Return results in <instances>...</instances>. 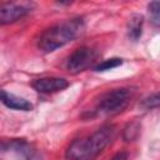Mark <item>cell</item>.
<instances>
[{
	"instance_id": "6da1fadb",
	"label": "cell",
	"mask_w": 160,
	"mask_h": 160,
	"mask_svg": "<svg viewBox=\"0 0 160 160\" xmlns=\"http://www.w3.org/2000/svg\"><path fill=\"white\" fill-rule=\"evenodd\" d=\"M84 30V21L80 18L56 24L42 32L39 39V48L44 52H52L59 48L76 39Z\"/></svg>"
},
{
	"instance_id": "7a4b0ae2",
	"label": "cell",
	"mask_w": 160,
	"mask_h": 160,
	"mask_svg": "<svg viewBox=\"0 0 160 160\" xmlns=\"http://www.w3.org/2000/svg\"><path fill=\"white\" fill-rule=\"evenodd\" d=\"M131 94L128 89L125 88L114 89L100 98L96 105V111L104 115H115L122 111L128 106Z\"/></svg>"
},
{
	"instance_id": "3957f363",
	"label": "cell",
	"mask_w": 160,
	"mask_h": 160,
	"mask_svg": "<svg viewBox=\"0 0 160 160\" xmlns=\"http://www.w3.org/2000/svg\"><path fill=\"white\" fill-rule=\"evenodd\" d=\"M115 132V128L112 125H106L98 129L94 134L85 138V160H94L111 141Z\"/></svg>"
},
{
	"instance_id": "277c9868",
	"label": "cell",
	"mask_w": 160,
	"mask_h": 160,
	"mask_svg": "<svg viewBox=\"0 0 160 160\" xmlns=\"http://www.w3.org/2000/svg\"><path fill=\"white\" fill-rule=\"evenodd\" d=\"M96 52L88 46H81L76 49L66 60V69L71 74H79L86 70L95 60Z\"/></svg>"
},
{
	"instance_id": "5b68a950",
	"label": "cell",
	"mask_w": 160,
	"mask_h": 160,
	"mask_svg": "<svg viewBox=\"0 0 160 160\" xmlns=\"http://www.w3.org/2000/svg\"><path fill=\"white\" fill-rule=\"evenodd\" d=\"M32 2H2L0 6V22L11 24L24 18L32 10Z\"/></svg>"
},
{
	"instance_id": "8992f818",
	"label": "cell",
	"mask_w": 160,
	"mask_h": 160,
	"mask_svg": "<svg viewBox=\"0 0 160 160\" xmlns=\"http://www.w3.org/2000/svg\"><path fill=\"white\" fill-rule=\"evenodd\" d=\"M2 150L14 151L19 160H42L41 154L24 139L10 140L8 142V146L2 144Z\"/></svg>"
},
{
	"instance_id": "52a82bcc",
	"label": "cell",
	"mask_w": 160,
	"mask_h": 160,
	"mask_svg": "<svg viewBox=\"0 0 160 160\" xmlns=\"http://www.w3.org/2000/svg\"><path fill=\"white\" fill-rule=\"evenodd\" d=\"M32 88L41 94H52V92H59L65 90L69 86V82L64 78H54V76H48V78H39L32 81Z\"/></svg>"
},
{
	"instance_id": "ba28073f",
	"label": "cell",
	"mask_w": 160,
	"mask_h": 160,
	"mask_svg": "<svg viewBox=\"0 0 160 160\" xmlns=\"http://www.w3.org/2000/svg\"><path fill=\"white\" fill-rule=\"evenodd\" d=\"M1 101L5 106L14 110H21V111H30L32 110V104L24 98H20L18 95H14L11 92H8L5 90H1Z\"/></svg>"
},
{
	"instance_id": "9c48e42d",
	"label": "cell",
	"mask_w": 160,
	"mask_h": 160,
	"mask_svg": "<svg viewBox=\"0 0 160 160\" xmlns=\"http://www.w3.org/2000/svg\"><path fill=\"white\" fill-rule=\"evenodd\" d=\"M144 16L140 14H132L128 20V36L131 41H138L142 34Z\"/></svg>"
},
{
	"instance_id": "30bf717a",
	"label": "cell",
	"mask_w": 160,
	"mask_h": 160,
	"mask_svg": "<svg viewBox=\"0 0 160 160\" xmlns=\"http://www.w3.org/2000/svg\"><path fill=\"white\" fill-rule=\"evenodd\" d=\"M65 158L68 160H85V140L76 139L74 140L65 151Z\"/></svg>"
},
{
	"instance_id": "8fae6325",
	"label": "cell",
	"mask_w": 160,
	"mask_h": 160,
	"mask_svg": "<svg viewBox=\"0 0 160 160\" xmlns=\"http://www.w3.org/2000/svg\"><path fill=\"white\" fill-rule=\"evenodd\" d=\"M140 129H141V124L138 120H134V121L129 122L122 130V139L125 141L136 140L140 135Z\"/></svg>"
},
{
	"instance_id": "7c38bea8",
	"label": "cell",
	"mask_w": 160,
	"mask_h": 160,
	"mask_svg": "<svg viewBox=\"0 0 160 160\" xmlns=\"http://www.w3.org/2000/svg\"><path fill=\"white\" fill-rule=\"evenodd\" d=\"M140 106L144 110H152V109L160 108V91L154 92V94L146 96L145 99H142V101L140 102Z\"/></svg>"
},
{
	"instance_id": "4fadbf2b",
	"label": "cell",
	"mask_w": 160,
	"mask_h": 160,
	"mask_svg": "<svg viewBox=\"0 0 160 160\" xmlns=\"http://www.w3.org/2000/svg\"><path fill=\"white\" fill-rule=\"evenodd\" d=\"M122 64V60L120 58H111V59H108V60H104L102 62L98 64L94 70L95 71H106V70H111V69H115L118 66H120Z\"/></svg>"
},
{
	"instance_id": "5bb4252c",
	"label": "cell",
	"mask_w": 160,
	"mask_h": 160,
	"mask_svg": "<svg viewBox=\"0 0 160 160\" xmlns=\"http://www.w3.org/2000/svg\"><path fill=\"white\" fill-rule=\"evenodd\" d=\"M148 10L155 20H160V1H152L148 5Z\"/></svg>"
},
{
	"instance_id": "9a60e30c",
	"label": "cell",
	"mask_w": 160,
	"mask_h": 160,
	"mask_svg": "<svg viewBox=\"0 0 160 160\" xmlns=\"http://www.w3.org/2000/svg\"><path fill=\"white\" fill-rule=\"evenodd\" d=\"M110 160H128V152L126 151H119Z\"/></svg>"
}]
</instances>
